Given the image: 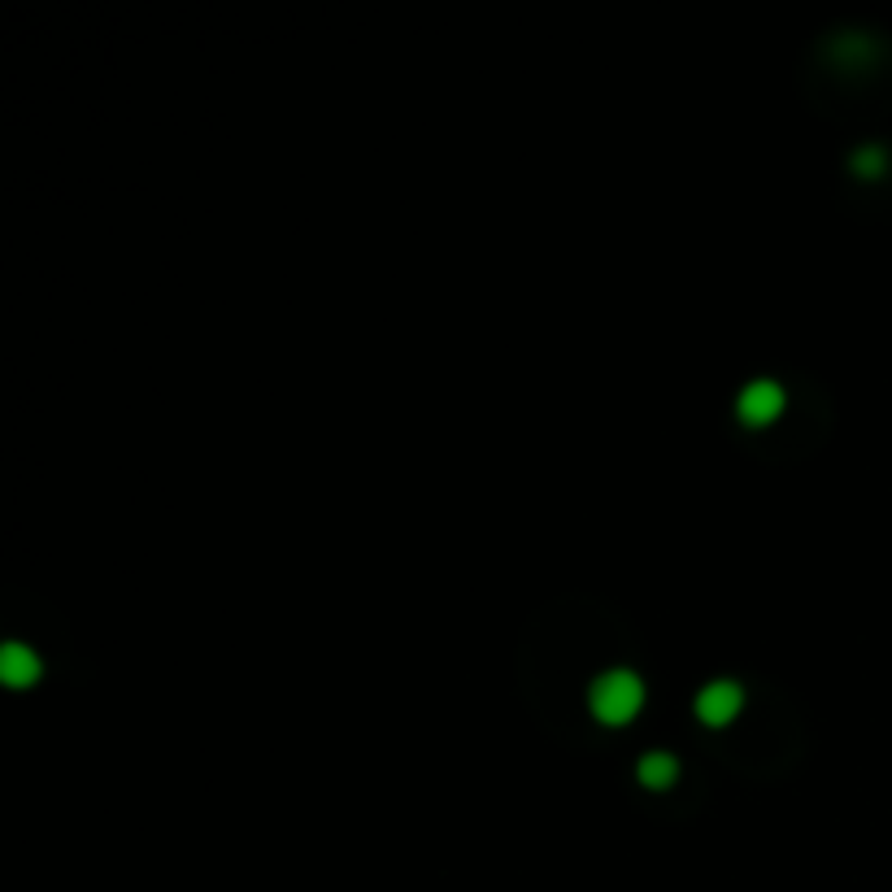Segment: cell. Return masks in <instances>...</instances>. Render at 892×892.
<instances>
[{"label":"cell","mask_w":892,"mask_h":892,"mask_svg":"<svg viewBox=\"0 0 892 892\" xmlns=\"http://www.w3.org/2000/svg\"><path fill=\"white\" fill-rule=\"evenodd\" d=\"M674 775H679V761H674L670 753H644V757H640V779H644L648 788H666Z\"/></svg>","instance_id":"cell-5"},{"label":"cell","mask_w":892,"mask_h":892,"mask_svg":"<svg viewBox=\"0 0 892 892\" xmlns=\"http://www.w3.org/2000/svg\"><path fill=\"white\" fill-rule=\"evenodd\" d=\"M587 705L592 714L605 722V727H622L635 718V709L644 705V683L631 674V670H605L592 692H587Z\"/></svg>","instance_id":"cell-1"},{"label":"cell","mask_w":892,"mask_h":892,"mask_svg":"<svg viewBox=\"0 0 892 892\" xmlns=\"http://www.w3.org/2000/svg\"><path fill=\"white\" fill-rule=\"evenodd\" d=\"M853 170H857L862 178H875V174L883 170V152H879V148H862V152L853 157Z\"/></svg>","instance_id":"cell-6"},{"label":"cell","mask_w":892,"mask_h":892,"mask_svg":"<svg viewBox=\"0 0 892 892\" xmlns=\"http://www.w3.org/2000/svg\"><path fill=\"white\" fill-rule=\"evenodd\" d=\"M779 409H783V392H779V383H770V379L748 383V387L740 392V400H735V413H740V422H748V426L775 422Z\"/></svg>","instance_id":"cell-2"},{"label":"cell","mask_w":892,"mask_h":892,"mask_svg":"<svg viewBox=\"0 0 892 892\" xmlns=\"http://www.w3.org/2000/svg\"><path fill=\"white\" fill-rule=\"evenodd\" d=\"M0 674H4V683L26 687V683H35V674H39V657H35L26 644H4V648H0Z\"/></svg>","instance_id":"cell-4"},{"label":"cell","mask_w":892,"mask_h":892,"mask_svg":"<svg viewBox=\"0 0 892 892\" xmlns=\"http://www.w3.org/2000/svg\"><path fill=\"white\" fill-rule=\"evenodd\" d=\"M735 709H740V683H731V679H714V683H705V687L696 692V718H701L705 727L731 722Z\"/></svg>","instance_id":"cell-3"}]
</instances>
